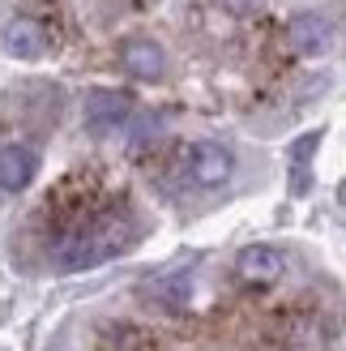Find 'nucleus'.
<instances>
[{
  "instance_id": "nucleus-10",
  "label": "nucleus",
  "mask_w": 346,
  "mask_h": 351,
  "mask_svg": "<svg viewBox=\"0 0 346 351\" xmlns=\"http://www.w3.org/2000/svg\"><path fill=\"white\" fill-rule=\"evenodd\" d=\"M146 300L159 304V308H167V313H180V308L188 304V278H184V274H176V278H159V283L146 287Z\"/></svg>"
},
{
  "instance_id": "nucleus-7",
  "label": "nucleus",
  "mask_w": 346,
  "mask_h": 351,
  "mask_svg": "<svg viewBox=\"0 0 346 351\" xmlns=\"http://www.w3.org/2000/svg\"><path fill=\"white\" fill-rule=\"evenodd\" d=\"M129 116H133L129 95H120V90H90L85 95V125L94 133H111V129L124 125Z\"/></svg>"
},
{
  "instance_id": "nucleus-4",
  "label": "nucleus",
  "mask_w": 346,
  "mask_h": 351,
  "mask_svg": "<svg viewBox=\"0 0 346 351\" xmlns=\"http://www.w3.org/2000/svg\"><path fill=\"white\" fill-rule=\"evenodd\" d=\"M120 64H124V73L137 77V82H159L163 69H167V56H163V47L154 39L133 34V39L120 43Z\"/></svg>"
},
{
  "instance_id": "nucleus-11",
  "label": "nucleus",
  "mask_w": 346,
  "mask_h": 351,
  "mask_svg": "<svg viewBox=\"0 0 346 351\" xmlns=\"http://www.w3.org/2000/svg\"><path fill=\"white\" fill-rule=\"evenodd\" d=\"M317 142H321V133H304L295 146H291V159H295V193H304L308 189V159H312V150H317Z\"/></svg>"
},
{
  "instance_id": "nucleus-1",
  "label": "nucleus",
  "mask_w": 346,
  "mask_h": 351,
  "mask_svg": "<svg viewBox=\"0 0 346 351\" xmlns=\"http://www.w3.org/2000/svg\"><path fill=\"white\" fill-rule=\"evenodd\" d=\"M129 219H120V215H103L94 223H85L81 232H73L60 249H56V261H60V270H90L98 266V261H107L116 257L120 249H129Z\"/></svg>"
},
{
  "instance_id": "nucleus-6",
  "label": "nucleus",
  "mask_w": 346,
  "mask_h": 351,
  "mask_svg": "<svg viewBox=\"0 0 346 351\" xmlns=\"http://www.w3.org/2000/svg\"><path fill=\"white\" fill-rule=\"evenodd\" d=\"M287 39L300 56H325L330 43H334V22L321 17V13H300V17H291Z\"/></svg>"
},
{
  "instance_id": "nucleus-2",
  "label": "nucleus",
  "mask_w": 346,
  "mask_h": 351,
  "mask_svg": "<svg viewBox=\"0 0 346 351\" xmlns=\"http://www.w3.org/2000/svg\"><path fill=\"white\" fill-rule=\"evenodd\" d=\"M231 171H235V154L222 142H197L188 150V176H193V184H201V189L227 184Z\"/></svg>"
},
{
  "instance_id": "nucleus-8",
  "label": "nucleus",
  "mask_w": 346,
  "mask_h": 351,
  "mask_svg": "<svg viewBox=\"0 0 346 351\" xmlns=\"http://www.w3.org/2000/svg\"><path fill=\"white\" fill-rule=\"evenodd\" d=\"M34 171H39V154H34L30 146H17V142L0 146V189H5V193L30 189Z\"/></svg>"
},
{
  "instance_id": "nucleus-9",
  "label": "nucleus",
  "mask_w": 346,
  "mask_h": 351,
  "mask_svg": "<svg viewBox=\"0 0 346 351\" xmlns=\"http://www.w3.org/2000/svg\"><path fill=\"white\" fill-rule=\"evenodd\" d=\"M98 351H159V339L137 322H107L98 330Z\"/></svg>"
},
{
  "instance_id": "nucleus-12",
  "label": "nucleus",
  "mask_w": 346,
  "mask_h": 351,
  "mask_svg": "<svg viewBox=\"0 0 346 351\" xmlns=\"http://www.w3.org/2000/svg\"><path fill=\"white\" fill-rule=\"evenodd\" d=\"M222 5H227L231 13H256V9L265 5V0H222Z\"/></svg>"
},
{
  "instance_id": "nucleus-3",
  "label": "nucleus",
  "mask_w": 346,
  "mask_h": 351,
  "mask_svg": "<svg viewBox=\"0 0 346 351\" xmlns=\"http://www.w3.org/2000/svg\"><path fill=\"white\" fill-rule=\"evenodd\" d=\"M235 270H239V278H244V283L269 287V283H278V278H282L287 257L274 249V244H248V249H239Z\"/></svg>"
},
{
  "instance_id": "nucleus-5",
  "label": "nucleus",
  "mask_w": 346,
  "mask_h": 351,
  "mask_svg": "<svg viewBox=\"0 0 346 351\" xmlns=\"http://www.w3.org/2000/svg\"><path fill=\"white\" fill-rule=\"evenodd\" d=\"M0 43L13 60H39L47 56V30L34 22V17H9L5 30H0Z\"/></svg>"
}]
</instances>
